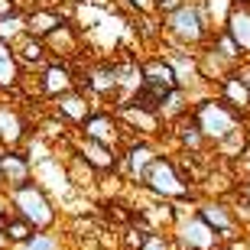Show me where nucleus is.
I'll return each instance as SVG.
<instances>
[{
	"label": "nucleus",
	"instance_id": "nucleus-1",
	"mask_svg": "<svg viewBox=\"0 0 250 250\" xmlns=\"http://www.w3.org/2000/svg\"><path fill=\"white\" fill-rule=\"evenodd\" d=\"M7 198H10V211L20 214L23 221H29L36 231H49V228H59V205L56 198L49 195V188L36 179H29L17 188H7Z\"/></svg>",
	"mask_w": 250,
	"mask_h": 250
},
{
	"label": "nucleus",
	"instance_id": "nucleus-2",
	"mask_svg": "<svg viewBox=\"0 0 250 250\" xmlns=\"http://www.w3.org/2000/svg\"><path fill=\"white\" fill-rule=\"evenodd\" d=\"M163 36L169 42H179L186 49H198L211 39V26L198 0H186L182 7H176L172 13L163 17Z\"/></svg>",
	"mask_w": 250,
	"mask_h": 250
},
{
	"label": "nucleus",
	"instance_id": "nucleus-3",
	"mask_svg": "<svg viewBox=\"0 0 250 250\" xmlns=\"http://www.w3.org/2000/svg\"><path fill=\"white\" fill-rule=\"evenodd\" d=\"M188 114L195 117V124H198V130L205 133L208 143H221L234 130H241V111L231 107L224 98H202V101L192 104Z\"/></svg>",
	"mask_w": 250,
	"mask_h": 250
},
{
	"label": "nucleus",
	"instance_id": "nucleus-4",
	"mask_svg": "<svg viewBox=\"0 0 250 250\" xmlns=\"http://www.w3.org/2000/svg\"><path fill=\"white\" fill-rule=\"evenodd\" d=\"M140 186L146 188L153 198L159 202H182V198H192V186L186 182V176L179 172V166L169 156H156L146 166Z\"/></svg>",
	"mask_w": 250,
	"mask_h": 250
},
{
	"label": "nucleus",
	"instance_id": "nucleus-5",
	"mask_svg": "<svg viewBox=\"0 0 250 250\" xmlns=\"http://www.w3.org/2000/svg\"><path fill=\"white\" fill-rule=\"evenodd\" d=\"M78 88L88 91L94 104L111 101V107L121 101V88H117V72H114V62L107 59H98V62L78 65Z\"/></svg>",
	"mask_w": 250,
	"mask_h": 250
},
{
	"label": "nucleus",
	"instance_id": "nucleus-6",
	"mask_svg": "<svg viewBox=\"0 0 250 250\" xmlns=\"http://www.w3.org/2000/svg\"><path fill=\"white\" fill-rule=\"evenodd\" d=\"M75 133L91 137V140H98V143H107V146H124L127 127L121 124V117H117L114 107H91V114L75 127Z\"/></svg>",
	"mask_w": 250,
	"mask_h": 250
},
{
	"label": "nucleus",
	"instance_id": "nucleus-7",
	"mask_svg": "<svg viewBox=\"0 0 250 250\" xmlns=\"http://www.w3.org/2000/svg\"><path fill=\"white\" fill-rule=\"evenodd\" d=\"M72 153H78L98 176H117L121 172V146H107V143H98L91 137L72 133Z\"/></svg>",
	"mask_w": 250,
	"mask_h": 250
},
{
	"label": "nucleus",
	"instance_id": "nucleus-8",
	"mask_svg": "<svg viewBox=\"0 0 250 250\" xmlns=\"http://www.w3.org/2000/svg\"><path fill=\"white\" fill-rule=\"evenodd\" d=\"M36 84H39V98L52 101L68 88H78V68H75V62H65V59H49L36 72Z\"/></svg>",
	"mask_w": 250,
	"mask_h": 250
},
{
	"label": "nucleus",
	"instance_id": "nucleus-9",
	"mask_svg": "<svg viewBox=\"0 0 250 250\" xmlns=\"http://www.w3.org/2000/svg\"><path fill=\"white\" fill-rule=\"evenodd\" d=\"M114 111H117V117H121V124L127 127V133L133 130L137 137H159L163 133V127H166V121L159 117V111H149V107H140V104H133L130 98H124V101L114 104Z\"/></svg>",
	"mask_w": 250,
	"mask_h": 250
},
{
	"label": "nucleus",
	"instance_id": "nucleus-10",
	"mask_svg": "<svg viewBox=\"0 0 250 250\" xmlns=\"http://www.w3.org/2000/svg\"><path fill=\"white\" fill-rule=\"evenodd\" d=\"M176 237L179 244H182V250H214L218 247V231H214L211 224L205 221L202 214L195 211V214H176Z\"/></svg>",
	"mask_w": 250,
	"mask_h": 250
},
{
	"label": "nucleus",
	"instance_id": "nucleus-11",
	"mask_svg": "<svg viewBox=\"0 0 250 250\" xmlns=\"http://www.w3.org/2000/svg\"><path fill=\"white\" fill-rule=\"evenodd\" d=\"M29 121L7 94H0V146H23L29 140Z\"/></svg>",
	"mask_w": 250,
	"mask_h": 250
},
{
	"label": "nucleus",
	"instance_id": "nucleus-12",
	"mask_svg": "<svg viewBox=\"0 0 250 250\" xmlns=\"http://www.w3.org/2000/svg\"><path fill=\"white\" fill-rule=\"evenodd\" d=\"M0 179L3 188H17L33 179V156L23 146H0Z\"/></svg>",
	"mask_w": 250,
	"mask_h": 250
},
{
	"label": "nucleus",
	"instance_id": "nucleus-13",
	"mask_svg": "<svg viewBox=\"0 0 250 250\" xmlns=\"http://www.w3.org/2000/svg\"><path fill=\"white\" fill-rule=\"evenodd\" d=\"M156 159V149L149 146L146 140H127V146H121V172L117 176H124L127 182H137L143 179V172H146V166Z\"/></svg>",
	"mask_w": 250,
	"mask_h": 250
},
{
	"label": "nucleus",
	"instance_id": "nucleus-14",
	"mask_svg": "<svg viewBox=\"0 0 250 250\" xmlns=\"http://www.w3.org/2000/svg\"><path fill=\"white\" fill-rule=\"evenodd\" d=\"M42 42H46L52 59H65V62H78L82 59V29L75 26L72 20H65L62 26H56Z\"/></svg>",
	"mask_w": 250,
	"mask_h": 250
},
{
	"label": "nucleus",
	"instance_id": "nucleus-15",
	"mask_svg": "<svg viewBox=\"0 0 250 250\" xmlns=\"http://www.w3.org/2000/svg\"><path fill=\"white\" fill-rule=\"evenodd\" d=\"M52 114L56 117H62L68 127H78V124L91 114V107H94V101L88 98V91H82V88H68V91H62L59 98H52Z\"/></svg>",
	"mask_w": 250,
	"mask_h": 250
},
{
	"label": "nucleus",
	"instance_id": "nucleus-16",
	"mask_svg": "<svg viewBox=\"0 0 250 250\" xmlns=\"http://www.w3.org/2000/svg\"><path fill=\"white\" fill-rule=\"evenodd\" d=\"M163 56H166V59H169V65L176 68V82H179V88H182L186 94H192V88L202 82V68H198V59H195L186 46H179V42H169V46L163 49Z\"/></svg>",
	"mask_w": 250,
	"mask_h": 250
},
{
	"label": "nucleus",
	"instance_id": "nucleus-17",
	"mask_svg": "<svg viewBox=\"0 0 250 250\" xmlns=\"http://www.w3.org/2000/svg\"><path fill=\"white\" fill-rule=\"evenodd\" d=\"M23 65H20L17 52L10 42L0 39V94H7V98H17L20 94V84H23Z\"/></svg>",
	"mask_w": 250,
	"mask_h": 250
},
{
	"label": "nucleus",
	"instance_id": "nucleus-18",
	"mask_svg": "<svg viewBox=\"0 0 250 250\" xmlns=\"http://www.w3.org/2000/svg\"><path fill=\"white\" fill-rule=\"evenodd\" d=\"M143 84L156 88L159 94H166V91H172V88H179L176 68L169 65L166 56H149L146 62H143Z\"/></svg>",
	"mask_w": 250,
	"mask_h": 250
},
{
	"label": "nucleus",
	"instance_id": "nucleus-19",
	"mask_svg": "<svg viewBox=\"0 0 250 250\" xmlns=\"http://www.w3.org/2000/svg\"><path fill=\"white\" fill-rule=\"evenodd\" d=\"M13 52H17L20 65H23V72H39V68L52 59V56H49V49H46V42H42L39 36H33V33L20 36L17 42H13Z\"/></svg>",
	"mask_w": 250,
	"mask_h": 250
},
{
	"label": "nucleus",
	"instance_id": "nucleus-20",
	"mask_svg": "<svg viewBox=\"0 0 250 250\" xmlns=\"http://www.w3.org/2000/svg\"><path fill=\"white\" fill-rule=\"evenodd\" d=\"M68 13H62L59 7H26V33L46 39L56 26H62Z\"/></svg>",
	"mask_w": 250,
	"mask_h": 250
},
{
	"label": "nucleus",
	"instance_id": "nucleus-21",
	"mask_svg": "<svg viewBox=\"0 0 250 250\" xmlns=\"http://www.w3.org/2000/svg\"><path fill=\"white\" fill-rule=\"evenodd\" d=\"M224 33L241 46L244 56H250V7L247 3H234L231 7L228 23H224Z\"/></svg>",
	"mask_w": 250,
	"mask_h": 250
},
{
	"label": "nucleus",
	"instance_id": "nucleus-22",
	"mask_svg": "<svg viewBox=\"0 0 250 250\" xmlns=\"http://www.w3.org/2000/svg\"><path fill=\"white\" fill-rule=\"evenodd\" d=\"M114 72H117V88H121V101L130 98V94L137 91L140 84H143V62L133 56H124L114 62Z\"/></svg>",
	"mask_w": 250,
	"mask_h": 250
},
{
	"label": "nucleus",
	"instance_id": "nucleus-23",
	"mask_svg": "<svg viewBox=\"0 0 250 250\" xmlns=\"http://www.w3.org/2000/svg\"><path fill=\"white\" fill-rule=\"evenodd\" d=\"M176 140H179V146L186 149V153H192V156L205 146V143H208L205 133L198 130V124H195L192 114H182V117L176 121Z\"/></svg>",
	"mask_w": 250,
	"mask_h": 250
},
{
	"label": "nucleus",
	"instance_id": "nucleus-24",
	"mask_svg": "<svg viewBox=\"0 0 250 250\" xmlns=\"http://www.w3.org/2000/svg\"><path fill=\"white\" fill-rule=\"evenodd\" d=\"M198 214H202L205 221L218 231V237H228V234L234 231V214L228 211V205H221V202H202V205H198Z\"/></svg>",
	"mask_w": 250,
	"mask_h": 250
},
{
	"label": "nucleus",
	"instance_id": "nucleus-25",
	"mask_svg": "<svg viewBox=\"0 0 250 250\" xmlns=\"http://www.w3.org/2000/svg\"><path fill=\"white\" fill-rule=\"evenodd\" d=\"M221 98L231 104V107H237L241 114L247 111V104H250V88L241 82V78H237V72H234V68L221 78Z\"/></svg>",
	"mask_w": 250,
	"mask_h": 250
},
{
	"label": "nucleus",
	"instance_id": "nucleus-26",
	"mask_svg": "<svg viewBox=\"0 0 250 250\" xmlns=\"http://www.w3.org/2000/svg\"><path fill=\"white\" fill-rule=\"evenodd\" d=\"M13 250H65V234L59 228H49V231H33L29 241H23Z\"/></svg>",
	"mask_w": 250,
	"mask_h": 250
},
{
	"label": "nucleus",
	"instance_id": "nucleus-27",
	"mask_svg": "<svg viewBox=\"0 0 250 250\" xmlns=\"http://www.w3.org/2000/svg\"><path fill=\"white\" fill-rule=\"evenodd\" d=\"M20 36H26V10H23V7L0 17V39L13 46Z\"/></svg>",
	"mask_w": 250,
	"mask_h": 250
},
{
	"label": "nucleus",
	"instance_id": "nucleus-28",
	"mask_svg": "<svg viewBox=\"0 0 250 250\" xmlns=\"http://www.w3.org/2000/svg\"><path fill=\"white\" fill-rule=\"evenodd\" d=\"M205 10V17H208V26L218 33V29H224V23H228V13H231L234 0H198Z\"/></svg>",
	"mask_w": 250,
	"mask_h": 250
},
{
	"label": "nucleus",
	"instance_id": "nucleus-29",
	"mask_svg": "<svg viewBox=\"0 0 250 250\" xmlns=\"http://www.w3.org/2000/svg\"><path fill=\"white\" fill-rule=\"evenodd\" d=\"M3 231H7L10 250H13V247H20L23 241H29V234L36 231V228H33L29 221H23L20 214H13V211H10V214H7V221H3Z\"/></svg>",
	"mask_w": 250,
	"mask_h": 250
},
{
	"label": "nucleus",
	"instance_id": "nucleus-30",
	"mask_svg": "<svg viewBox=\"0 0 250 250\" xmlns=\"http://www.w3.org/2000/svg\"><path fill=\"white\" fill-rule=\"evenodd\" d=\"M137 250H172V244H169L166 234H159V231H146V237H143V244H140Z\"/></svg>",
	"mask_w": 250,
	"mask_h": 250
},
{
	"label": "nucleus",
	"instance_id": "nucleus-31",
	"mask_svg": "<svg viewBox=\"0 0 250 250\" xmlns=\"http://www.w3.org/2000/svg\"><path fill=\"white\" fill-rule=\"evenodd\" d=\"M127 13H156V0H121Z\"/></svg>",
	"mask_w": 250,
	"mask_h": 250
},
{
	"label": "nucleus",
	"instance_id": "nucleus-32",
	"mask_svg": "<svg viewBox=\"0 0 250 250\" xmlns=\"http://www.w3.org/2000/svg\"><path fill=\"white\" fill-rule=\"evenodd\" d=\"M186 0H156V13L159 17H166V13H172L176 7H182Z\"/></svg>",
	"mask_w": 250,
	"mask_h": 250
},
{
	"label": "nucleus",
	"instance_id": "nucleus-33",
	"mask_svg": "<svg viewBox=\"0 0 250 250\" xmlns=\"http://www.w3.org/2000/svg\"><path fill=\"white\" fill-rule=\"evenodd\" d=\"M7 214H10V198H7V188H0V224L7 221Z\"/></svg>",
	"mask_w": 250,
	"mask_h": 250
},
{
	"label": "nucleus",
	"instance_id": "nucleus-34",
	"mask_svg": "<svg viewBox=\"0 0 250 250\" xmlns=\"http://www.w3.org/2000/svg\"><path fill=\"white\" fill-rule=\"evenodd\" d=\"M234 72H237V78L250 88V65H244V68H241V65H234Z\"/></svg>",
	"mask_w": 250,
	"mask_h": 250
},
{
	"label": "nucleus",
	"instance_id": "nucleus-35",
	"mask_svg": "<svg viewBox=\"0 0 250 250\" xmlns=\"http://www.w3.org/2000/svg\"><path fill=\"white\" fill-rule=\"evenodd\" d=\"M0 250H10V241H7V231H3V224H0Z\"/></svg>",
	"mask_w": 250,
	"mask_h": 250
},
{
	"label": "nucleus",
	"instance_id": "nucleus-36",
	"mask_svg": "<svg viewBox=\"0 0 250 250\" xmlns=\"http://www.w3.org/2000/svg\"><path fill=\"white\" fill-rule=\"evenodd\" d=\"M234 3H247V7H250V0H234Z\"/></svg>",
	"mask_w": 250,
	"mask_h": 250
},
{
	"label": "nucleus",
	"instance_id": "nucleus-37",
	"mask_svg": "<svg viewBox=\"0 0 250 250\" xmlns=\"http://www.w3.org/2000/svg\"><path fill=\"white\" fill-rule=\"evenodd\" d=\"M244 188H247V195H250V182H247V186H244Z\"/></svg>",
	"mask_w": 250,
	"mask_h": 250
},
{
	"label": "nucleus",
	"instance_id": "nucleus-38",
	"mask_svg": "<svg viewBox=\"0 0 250 250\" xmlns=\"http://www.w3.org/2000/svg\"><path fill=\"white\" fill-rule=\"evenodd\" d=\"M0 188H3V179H0Z\"/></svg>",
	"mask_w": 250,
	"mask_h": 250
}]
</instances>
